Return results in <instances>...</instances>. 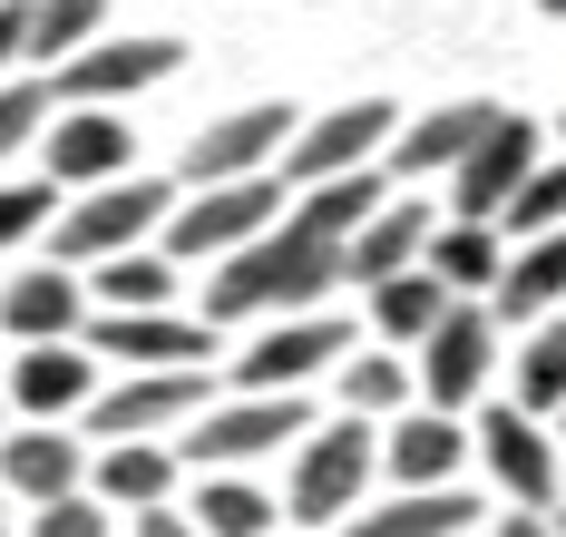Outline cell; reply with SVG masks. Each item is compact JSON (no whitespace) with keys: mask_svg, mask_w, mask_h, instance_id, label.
Here are the masks:
<instances>
[{"mask_svg":"<svg viewBox=\"0 0 566 537\" xmlns=\"http://www.w3.org/2000/svg\"><path fill=\"white\" fill-rule=\"evenodd\" d=\"M342 284V244L303 235L293 215L264 225L254 244H234L206 284V323H254V313H313V303Z\"/></svg>","mask_w":566,"mask_h":537,"instance_id":"obj_1","label":"cell"},{"mask_svg":"<svg viewBox=\"0 0 566 537\" xmlns=\"http://www.w3.org/2000/svg\"><path fill=\"white\" fill-rule=\"evenodd\" d=\"M371 460H381V450H371V420L361 411H342L333 430L313 420V430H303V460H293V488H283V518H293V528H333V518H352Z\"/></svg>","mask_w":566,"mask_h":537,"instance_id":"obj_2","label":"cell"},{"mask_svg":"<svg viewBox=\"0 0 566 537\" xmlns=\"http://www.w3.org/2000/svg\"><path fill=\"white\" fill-rule=\"evenodd\" d=\"M264 225H283V177L274 167L216 177V186H196V206L167 215V254H186V264H226L234 244H254Z\"/></svg>","mask_w":566,"mask_h":537,"instance_id":"obj_3","label":"cell"},{"mask_svg":"<svg viewBox=\"0 0 566 537\" xmlns=\"http://www.w3.org/2000/svg\"><path fill=\"white\" fill-rule=\"evenodd\" d=\"M176 186L167 177H108L88 186V206H59V264H98V254H127V244L167 235Z\"/></svg>","mask_w":566,"mask_h":537,"instance_id":"obj_4","label":"cell"},{"mask_svg":"<svg viewBox=\"0 0 566 537\" xmlns=\"http://www.w3.org/2000/svg\"><path fill=\"white\" fill-rule=\"evenodd\" d=\"M313 411H303V391H244L226 411H196V430L176 440V460L186 470H244V460H264L283 440H303Z\"/></svg>","mask_w":566,"mask_h":537,"instance_id":"obj_5","label":"cell"},{"mask_svg":"<svg viewBox=\"0 0 566 537\" xmlns=\"http://www.w3.org/2000/svg\"><path fill=\"white\" fill-rule=\"evenodd\" d=\"M206 411V361H167V371H127L117 391L88 401V430L98 440H167Z\"/></svg>","mask_w":566,"mask_h":537,"instance_id":"obj_6","label":"cell"},{"mask_svg":"<svg viewBox=\"0 0 566 537\" xmlns=\"http://www.w3.org/2000/svg\"><path fill=\"white\" fill-rule=\"evenodd\" d=\"M176 60H186V40H88V50L59 60L50 88H59V108H117V98L176 78Z\"/></svg>","mask_w":566,"mask_h":537,"instance_id":"obj_7","label":"cell"},{"mask_svg":"<svg viewBox=\"0 0 566 537\" xmlns=\"http://www.w3.org/2000/svg\"><path fill=\"white\" fill-rule=\"evenodd\" d=\"M489 361H499V313H489V303H450V313L430 323V343H420V391H430L440 411H459V401H479Z\"/></svg>","mask_w":566,"mask_h":537,"instance_id":"obj_8","label":"cell"},{"mask_svg":"<svg viewBox=\"0 0 566 537\" xmlns=\"http://www.w3.org/2000/svg\"><path fill=\"white\" fill-rule=\"evenodd\" d=\"M391 127H400L391 98H352V108H333V118L293 127V147H283V177L313 186V177H342V167H371V157L391 147Z\"/></svg>","mask_w":566,"mask_h":537,"instance_id":"obj_9","label":"cell"},{"mask_svg":"<svg viewBox=\"0 0 566 537\" xmlns=\"http://www.w3.org/2000/svg\"><path fill=\"white\" fill-rule=\"evenodd\" d=\"M78 343L98 361H127V371H167V361H216V323H186L167 303H147V313H98Z\"/></svg>","mask_w":566,"mask_h":537,"instance_id":"obj_10","label":"cell"},{"mask_svg":"<svg viewBox=\"0 0 566 537\" xmlns=\"http://www.w3.org/2000/svg\"><path fill=\"white\" fill-rule=\"evenodd\" d=\"M342 352H352V323H333V313H293V323H274L254 352L234 361V391H303V381L333 371Z\"/></svg>","mask_w":566,"mask_h":537,"instance_id":"obj_11","label":"cell"},{"mask_svg":"<svg viewBox=\"0 0 566 537\" xmlns=\"http://www.w3.org/2000/svg\"><path fill=\"white\" fill-rule=\"evenodd\" d=\"M527 167H537V127L499 108V118L469 137V157L450 167V206H459V215H489V225H499V206L517 196V177H527Z\"/></svg>","mask_w":566,"mask_h":537,"instance_id":"obj_12","label":"cell"},{"mask_svg":"<svg viewBox=\"0 0 566 537\" xmlns=\"http://www.w3.org/2000/svg\"><path fill=\"white\" fill-rule=\"evenodd\" d=\"M98 401V352L69 333V343H20V361H10V411L30 420H69Z\"/></svg>","mask_w":566,"mask_h":537,"instance_id":"obj_13","label":"cell"},{"mask_svg":"<svg viewBox=\"0 0 566 537\" xmlns=\"http://www.w3.org/2000/svg\"><path fill=\"white\" fill-rule=\"evenodd\" d=\"M293 108H234V118H216V127H196L186 137V177L196 186H216V177H254V167H274L283 147H293Z\"/></svg>","mask_w":566,"mask_h":537,"instance_id":"obj_14","label":"cell"},{"mask_svg":"<svg viewBox=\"0 0 566 537\" xmlns=\"http://www.w3.org/2000/svg\"><path fill=\"white\" fill-rule=\"evenodd\" d=\"M479 450H489V478L509 488L517 508H557V440L537 430V411L499 401V411L479 420Z\"/></svg>","mask_w":566,"mask_h":537,"instance_id":"obj_15","label":"cell"},{"mask_svg":"<svg viewBox=\"0 0 566 537\" xmlns=\"http://www.w3.org/2000/svg\"><path fill=\"white\" fill-rule=\"evenodd\" d=\"M430 235H440V215H430V206L381 196V206L361 215V235L342 244V284H381V274H400V264H420V254H430Z\"/></svg>","mask_w":566,"mask_h":537,"instance_id":"obj_16","label":"cell"},{"mask_svg":"<svg viewBox=\"0 0 566 537\" xmlns=\"http://www.w3.org/2000/svg\"><path fill=\"white\" fill-rule=\"evenodd\" d=\"M127 147H137V127L117 108H59L50 118V177L59 186H108V177H127Z\"/></svg>","mask_w":566,"mask_h":537,"instance_id":"obj_17","label":"cell"},{"mask_svg":"<svg viewBox=\"0 0 566 537\" xmlns=\"http://www.w3.org/2000/svg\"><path fill=\"white\" fill-rule=\"evenodd\" d=\"M0 323H10L20 343H69V333H88V274H78V264L20 274V284L0 294Z\"/></svg>","mask_w":566,"mask_h":537,"instance_id":"obj_18","label":"cell"},{"mask_svg":"<svg viewBox=\"0 0 566 537\" xmlns=\"http://www.w3.org/2000/svg\"><path fill=\"white\" fill-rule=\"evenodd\" d=\"M88 478V450L59 430V420H30V430H0V488L10 498H59V488H78Z\"/></svg>","mask_w":566,"mask_h":537,"instance_id":"obj_19","label":"cell"},{"mask_svg":"<svg viewBox=\"0 0 566 537\" xmlns=\"http://www.w3.org/2000/svg\"><path fill=\"white\" fill-rule=\"evenodd\" d=\"M557 303H566V225L557 235H527L509 264H499V284H489V313H499V323H547Z\"/></svg>","mask_w":566,"mask_h":537,"instance_id":"obj_20","label":"cell"},{"mask_svg":"<svg viewBox=\"0 0 566 537\" xmlns=\"http://www.w3.org/2000/svg\"><path fill=\"white\" fill-rule=\"evenodd\" d=\"M489 518L459 478H440V488H400L391 508H352V537H469Z\"/></svg>","mask_w":566,"mask_h":537,"instance_id":"obj_21","label":"cell"},{"mask_svg":"<svg viewBox=\"0 0 566 537\" xmlns=\"http://www.w3.org/2000/svg\"><path fill=\"white\" fill-rule=\"evenodd\" d=\"M499 118L489 98H450V108H430V118H410V127H391V167L400 177H450L459 157H469V137Z\"/></svg>","mask_w":566,"mask_h":537,"instance_id":"obj_22","label":"cell"},{"mask_svg":"<svg viewBox=\"0 0 566 537\" xmlns=\"http://www.w3.org/2000/svg\"><path fill=\"white\" fill-rule=\"evenodd\" d=\"M381 460L400 470V488H440V478H459V460H469V430L430 401V411H410L391 440H381Z\"/></svg>","mask_w":566,"mask_h":537,"instance_id":"obj_23","label":"cell"},{"mask_svg":"<svg viewBox=\"0 0 566 537\" xmlns=\"http://www.w3.org/2000/svg\"><path fill=\"white\" fill-rule=\"evenodd\" d=\"M381 196H391V186L371 177V167H342V177H313L303 196H293V206H283V215H293L303 235H333V244H352V235H361V215H371Z\"/></svg>","mask_w":566,"mask_h":537,"instance_id":"obj_24","label":"cell"},{"mask_svg":"<svg viewBox=\"0 0 566 537\" xmlns=\"http://www.w3.org/2000/svg\"><path fill=\"white\" fill-rule=\"evenodd\" d=\"M176 470H186V460H176L167 440H108V450H98V498H108V508H157L176 488Z\"/></svg>","mask_w":566,"mask_h":537,"instance_id":"obj_25","label":"cell"},{"mask_svg":"<svg viewBox=\"0 0 566 537\" xmlns=\"http://www.w3.org/2000/svg\"><path fill=\"white\" fill-rule=\"evenodd\" d=\"M450 303H459V294L430 274V264H400V274H381V284H371V323H381L391 343H430V323H440Z\"/></svg>","mask_w":566,"mask_h":537,"instance_id":"obj_26","label":"cell"},{"mask_svg":"<svg viewBox=\"0 0 566 537\" xmlns=\"http://www.w3.org/2000/svg\"><path fill=\"white\" fill-rule=\"evenodd\" d=\"M499 264H509V244H499L489 215H459L450 235H430V274H440L450 294H489V284H499Z\"/></svg>","mask_w":566,"mask_h":537,"instance_id":"obj_27","label":"cell"},{"mask_svg":"<svg viewBox=\"0 0 566 537\" xmlns=\"http://www.w3.org/2000/svg\"><path fill=\"white\" fill-rule=\"evenodd\" d=\"M88 294L108 303V313H147V303H176V264L147 254V244H127V254H98L88 264Z\"/></svg>","mask_w":566,"mask_h":537,"instance_id":"obj_28","label":"cell"},{"mask_svg":"<svg viewBox=\"0 0 566 537\" xmlns=\"http://www.w3.org/2000/svg\"><path fill=\"white\" fill-rule=\"evenodd\" d=\"M196 537H274L283 528V508L264 498V488H244V478H226V470H206V488H196Z\"/></svg>","mask_w":566,"mask_h":537,"instance_id":"obj_29","label":"cell"},{"mask_svg":"<svg viewBox=\"0 0 566 537\" xmlns=\"http://www.w3.org/2000/svg\"><path fill=\"white\" fill-rule=\"evenodd\" d=\"M410 391H420V371H410V361H391V352H342V411H361V420H381V411H400V401H410Z\"/></svg>","mask_w":566,"mask_h":537,"instance_id":"obj_30","label":"cell"},{"mask_svg":"<svg viewBox=\"0 0 566 537\" xmlns=\"http://www.w3.org/2000/svg\"><path fill=\"white\" fill-rule=\"evenodd\" d=\"M517 411H566V323H537L517 343Z\"/></svg>","mask_w":566,"mask_h":537,"instance_id":"obj_31","label":"cell"},{"mask_svg":"<svg viewBox=\"0 0 566 537\" xmlns=\"http://www.w3.org/2000/svg\"><path fill=\"white\" fill-rule=\"evenodd\" d=\"M117 0H30V50L40 60H69V50H88L98 30H108Z\"/></svg>","mask_w":566,"mask_h":537,"instance_id":"obj_32","label":"cell"},{"mask_svg":"<svg viewBox=\"0 0 566 537\" xmlns=\"http://www.w3.org/2000/svg\"><path fill=\"white\" fill-rule=\"evenodd\" d=\"M499 225H509L517 244H527V235H557V225H566V157H557V167H527V177H517V196L499 206Z\"/></svg>","mask_w":566,"mask_h":537,"instance_id":"obj_33","label":"cell"},{"mask_svg":"<svg viewBox=\"0 0 566 537\" xmlns=\"http://www.w3.org/2000/svg\"><path fill=\"white\" fill-rule=\"evenodd\" d=\"M50 108H59V88H40V78L0 88V157H20L30 137H50Z\"/></svg>","mask_w":566,"mask_h":537,"instance_id":"obj_34","label":"cell"},{"mask_svg":"<svg viewBox=\"0 0 566 537\" xmlns=\"http://www.w3.org/2000/svg\"><path fill=\"white\" fill-rule=\"evenodd\" d=\"M50 206H59V177H20V186H0V254L40 235V225H50Z\"/></svg>","mask_w":566,"mask_h":537,"instance_id":"obj_35","label":"cell"},{"mask_svg":"<svg viewBox=\"0 0 566 537\" xmlns=\"http://www.w3.org/2000/svg\"><path fill=\"white\" fill-rule=\"evenodd\" d=\"M30 537H108V498L98 488H59V498H40Z\"/></svg>","mask_w":566,"mask_h":537,"instance_id":"obj_36","label":"cell"},{"mask_svg":"<svg viewBox=\"0 0 566 537\" xmlns=\"http://www.w3.org/2000/svg\"><path fill=\"white\" fill-rule=\"evenodd\" d=\"M10 60H30V0H0V78Z\"/></svg>","mask_w":566,"mask_h":537,"instance_id":"obj_37","label":"cell"},{"mask_svg":"<svg viewBox=\"0 0 566 537\" xmlns=\"http://www.w3.org/2000/svg\"><path fill=\"white\" fill-rule=\"evenodd\" d=\"M127 518H137L127 537H196V518H176L167 498H157V508H127Z\"/></svg>","mask_w":566,"mask_h":537,"instance_id":"obj_38","label":"cell"},{"mask_svg":"<svg viewBox=\"0 0 566 537\" xmlns=\"http://www.w3.org/2000/svg\"><path fill=\"white\" fill-rule=\"evenodd\" d=\"M489 537H557V518L547 508H517V518H489Z\"/></svg>","mask_w":566,"mask_h":537,"instance_id":"obj_39","label":"cell"},{"mask_svg":"<svg viewBox=\"0 0 566 537\" xmlns=\"http://www.w3.org/2000/svg\"><path fill=\"white\" fill-rule=\"evenodd\" d=\"M0 537H10V488H0Z\"/></svg>","mask_w":566,"mask_h":537,"instance_id":"obj_40","label":"cell"},{"mask_svg":"<svg viewBox=\"0 0 566 537\" xmlns=\"http://www.w3.org/2000/svg\"><path fill=\"white\" fill-rule=\"evenodd\" d=\"M537 10H547V20H566V0H537Z\"/></svg>","mask_w":566,"mask_h":537,"instance_id":"obj_41","label":"cell"},{"mask_svg":"<svg viewBox=\"0 0 566 537\" xmlns=\"http://www.w3.org/2000/svg\"><path fill=\"white\" fill-rule=\"evenodd\" d=\"M547 518H557V537H566V508H547Z\"/></svg>","mask_w":566,"mask_h":537,"instance_id":"obj_42","label":"cell"},{"mask_svg":"<svg viewBox=\"0 0 566 537\" xmlns=\"http://www.w3.org/2000/svg\"><path fill=\"white\" fill-rule=\"evenodd\" d=\"M557 147H566V118H557Z\"/></svg>","mask_w":566,"mask_h":537,"instance_id":"obj_43","label":"cell"},{"mask_svg":"<svg viewBox=\"0 0 566 537\" xmlns=\"http://www.w3.org/2000/svg\"><path fill=\"white\" fill-rule=\"evenodd\" d=\"M274 537H303V528H274Z\"/></svg>","mask_w":566,"mask_h":537,"instance_id":"obj_44","label":"cell"},{"mask_svg":"<svg viewBox=\"0 0 566 537\" xmlns=\"http://www.w3.org/2000/svg\"><path fill=\"white\" fill-rule=\"evenodd\" d=\"M0 411H10V391H0Z\"/></svg>","mask_w":566,"mask_h":537,"instance_id":"obj_45","label":"cell"},{"mask_svg":"<svg viewBox=\"0 0 566 537\" xmlns=\"http://www.w3.org/2000/svg\"><path fill=\"white\" fill-rule=\"evenodd\" d=\"M557 420H566V411H557Z\"/></svg>","mask_w":566,"mask_h":537,"instance_id":"obj_46","label":"cell"}]
</instances>
